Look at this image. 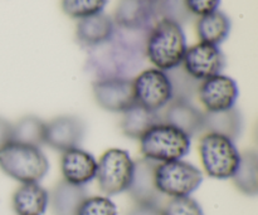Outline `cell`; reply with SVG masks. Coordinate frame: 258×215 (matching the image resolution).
I'll return each instance as SVG.
<instances>
[{"instance_id": "44dd1931", "label": "cell", "mask_w": 258, "mask_h": 215, "mask_svg": "<svg viewBox=\"0 0 258 215\" xmlns=\"http://www.w3.org/2000/svg\"><path fill=\"white\" fill-rule=\"evenodd\" d=\"M231 32V20L221 10L199 17L197 22V34L203 43L218 45L227 39Z\"/></svg>"}, {"instance_id": "30bf717a", "label": "cell", "mask_w": 258, "mask_h": 215, "mask_svg": "<svg viewBox=\"0 0 258 215\" xmlns=\"http://www.w3.org/2000/svg\"><path fill=\"white\" fill-rule=\"evenodd\" d=\"M224 64L226 59L218 45L203 42L186 48L181 62L184 70L199 82L221 75Z\"/></svg>"}, {"instance_id": "9c48e42d", "label": "cell", "mask_w": 258, "mask_h": 215, "mask_svg": "<svg viewBox=\"0 0 258 215\" xmlns=\"http://www.w3.org/2000/svg\"><path fill=\"white\" fill-rule=\"evenodd\" d=\"M92 91L98 106L110 112L123 113L136 105L133 80L126 77L98 78Z\"/></svg>"}, {"instance_id": "83f0119b", "label": "cell", "mask_w": 258, "mask_h": 215, "mask_svg": "<svg viewBox=\"0 0 258 215\" xmlns=\"http://www.w3.org/2000/svg\"><path fill=\"white\" fill-rule=\"evenodd\" d=\"M159 15L176 22L178 24L186 22L191 13L186 7L185 0H159Z\"/></svg>"}, {"instance_id": "5bb4252c", "label": "cell", "mask_w": 258, "mask_h": 215, "mask_svg": "<svg viewBox=\"0 0 258 215\" xmlns=\"http://www.w3.org/2000/svg\"><path fill=\"white\" fill-rule=\"evenodd\" d=\"M60 173L66 183L86 186L95 180L97 160L92 154L81 148L63 151L60 158Z\"/></svg>"}, {"instance_id": "603a6c76", "label": "cell", "mask_w": 258, "mask_h": 215, "mask_svg": "<svg viewBox=\"0 0 258 215\" xmlns=\"http://www.w3.org/2000/svg\"><path fill=\"white\" fill-rule=\"evenodd\" d=\"M13 141L40 148L45 144V122L37 116H25L13 125Z\"/></svg>"}, {"instance_id": "5b68a950", "label": "cell", "mask_w": 258, "mask_h": 215, "mask_svg": "<svg viewBox=\"0 0 258 215\" xmlns=\"http://www.w3.org/2000/svg\"><path fill=\"white\" fill-rule=\"evenodd\" d=\"M154 183L165 198L190 196L203 183V174L188 161L174 160L156 164Z\"/></svg>"}, {"instance_id": "ac0fdd59", "label": "cell", "mask_w": 258, "mask_h": 215, "mask_svg": "<svg viewBox=\"0 0 258 215\" xmlns=\"http://www.w3.org/2000/svg\"><path fill=\"white\" fill-rule=\"evenodd\" d=\"M87 196L85 186L72 185L60 180L49 195L53 215H77L81 204Z\"/></svg>"}, {"instance_id": "cb8c5ba5", "label": "cell", "mask_w": 258, "mask_h": 215, "mask_svg": "<svg viewBox=\"0 0 258 215\" xmlns=\"http://www.w3.org/2000/svg\"><path fill=\"white\" fill-rule=\"evenodd\" d=\"M166 73H168L169 80L171 82V88H173V100L189 101V96L198 91V86L201 82L190 77L184 70L181 64L168 70Z\"/></svg>"}, {"instance_id": "7402d4cb", "label": "cell", "mask_w": 258, "mask_h": 215, "mask_svg": "<svg viewBox=\"0 0 258 215\" xmlns=\"http://www.w3.org/2000/svg\"><path fill=\"white\" fill-rule=\"evenodd\" d=\"M237 190L248 196L258 193V155L256 151L247 150L241 154L238 168L232 176Z\"/></svg>"}, {"instance_id": "9a60e30c", "label": "cell", "mask_w": 258, "mask_h": 215, "mask_svg": "<svg viewBox=\"0 0 258 215\" xmlns=\"http://www.w3.org/2000/svg\"><path fill=\"white\" fill-rule=\"evenodd\" d=\"M161 122L168 123L193 137L204 132V112L188 100H171L160 113Z\"/></svg>"}, {"instance_id": "3957f363", "label": "cell", "mask_w": 258, "mask_h": 215, "mask_svg": "<svg viewBox=\"0 0 258 215\" xmlns=\"http://www.w3.org/2000/svg\"><path fill=\"white\" fill-rule=\"evenodd\" d=\"M144 159L154 163L181 160L190 150V137L168 123H156L139 140Z\"/></svg>"}, {"instance_id": "484cf974", "label": "cell", "mask_w": 258, "mask_h": 215, "mask_svg": "<svg viewBox=\"0 0 258 215\" xmlns=\"http://www.w3.org/2000/svg\"><path fill=\"white\" fill-rule=\"evenodd\" d=\"M77 215H117V206L106 195L87 196L81 204Z\"/></svg>"}, {"instance_id": "7c38bea8", "label": "cell", "mask_w": 258, "mask_h": 215, "mask_svg": "<svg viewBox=\"0 0 258 215\" xmlns=\"http://www.w3.org/2000/svg\"><path fill=\"white\" fill-rule=\"evenodd\" d=\"M160 19L159 0H120L115 20L121 29L150 30Z\"/></svg>"}, {"instance_id": "4fadbf2b", "label": "cell", "mask_w": 258, "mask_h": 215, "mask_svg": "<svg viewBox=\"0 0 258 215\" xmlns=\"http://www.w3.org/2000/svg\"><path fill=\"white\" fill-rule=\"evenodd\" d=\"M85 122L77 116H58L45 122V145L54 150L67 151L80 148L85 137Z\"/></svg>"}, {"instance_id": "4316f807", "label": "cell", "mask_w": 258, "mask_h": 215, "mask_svg": "<svg viewBox=\"0 0 258 215\" xmlns=\"http://www.w3.org/2000/svg\"><path fill=\"white\" fill-rule=\"evenodd\" d=\"M160 215H204L201 204L191 196L170 198L161 209Z\"/></svg>"}, {"instance_id": "6da1fadb", "label": "cell", "mask_w": 258, "mask_h": 215, "mask_svg": "<svg viewBox=\"0 0 258 215\" xmlns=\"http://www.w3.org/2000/svg\"><path fill=\"white\" fill-rule=\"evenodd\" d=\"M186 48L181 25L174 20L161 18L149 30L145 54L158 69L168 72L181 64Z\"/></svg>"}, {"instance_id": "f546056e", "label": "cell", "mask_w": 258, "mask_h": 215, "mask_svg": "<svg viewBox=\"0 0 258 215\" xmlns=\"http://www.w3.org/2000/svg\"><path fill=\"white\" fill-rule=\"evenodd\" d=\"M13 140V125L0 117V149Z\"/></svg>"}, {"instance_id": "2e32d148", "label": "cell", "mask_w": 258, "mask_h": 215, "mask_svg": "<svg viewBox=\"0 0 258 215\" xmlns=\"http://www.w3.org/2000/svg\"><path fill=\"white\" fill-rule=\"evenodd\" d=\"M17 215H43L49 205V193L39 183L20 184L12 198Z\"/></svg>"}, {"instance_id": "e0dca14e", "label": "cell", "mask_w": 258, "mask_h": 215, "mask_svg": "<svg viewBox=\"0 0 258 215\" xmlns=\"http://www.w3.org/2000/svg\"><path fill=\"white\" fill-rule=\"evenodd\" d=\"M115 32L112 19L103 13L82 18L78 20L76 35L78 42L85 47H97L107 42Z\"/></svg>"}, {"instance_id": "ffe728a7", "label": "cell", "mask_w": 258, "mask_h": 215, "mask_svg": "<svg viewBox=\"0 0 258 215\" xmlns=\"http://www.w3.org/2000/svg\"><path fill=\"white\" fill-rule=\"evenodd\" d=\"M243 127L242 115L236 107L222 112H204V132H214L236 141Z\"/></svg>"}, {"instance_id": "d6986e66", "label": "cell", "mask_w": 258, "mask_h": 215, "mask_svg": "<svg viewBox=\"0 0 258 215\" xmlns=\"http://www.w3.org/2000/svg\"><path fill=\"white\" fill-rule=\"evenodd\" d=\"M161 122L160 112H153L146 108L141 107L136 103L131 108L122 113L120 122V128L122 133L127 137L134 140H140L141 136L155 126L156 123Z\"/></svg>"}, {"instance_id": "d4e9b609", "label": "cell", "mask_w": 258, "mask_h": 215, "mask_svg": "<svg viewBox=\"0 0 258 215\" xmlns=\"http://www.w3.org/2000/svg\"><path fill=\"white\" fill-rule=\"evenodd\" d=\"M107 2L108 0H62V9L68 17L80 20L102 13Z\"/></svg>"}, {"instance_id": "f1b7e54d", "label": "cell", "mask_w": 258, "mask_h": 215, "mask_svg": "<svg viewBox=\"0 0 258 215\" xmlns=\"http://www.w3.org/2000/svg\"><path fill=\"white\" fill-rule=\"evenodd\" d=\"M185 3L191 14L202 17L218 9L221 0H185Z\"/></svg>"}, {"instance_id": "277c9868", "label": "cell", "mask_w": 258, "mask_h": 215, "mask_svg": "<svg viewBox=\"0 0 258 215\" xmlns=\"http://www.w3.org/2000/svg\"><path fill=\"white\" fill-rule=\"evenodd\" d=\"M199 158L207 175L228 180L238 168L241 153L233 140L214 132H206L199 140Z\"/></svg>"}, {"instance_id": "7a4b0ae2", "label": "cell", "mask_w": 258, "mask_h": 215, "mask_svg": "<svg viewBox=\"0 0 258 215\" xmlns=\"http://www.w3.org/2000/svg\"><path fill=\"white\" fill-rule=\"evenodd\" d=\"M0 169L20 184L39 183L48 174L49 163L40 148L12 140L0 149Z\"/></svg>"}, {"instance_id": "52a82bcc", "label": "cell", "mask_w": 258, "mask_h": 215, "mask_svg": "<svg viewBox=\"0 0 258 215\" xmlns=\"http://www.w3.org/2000/svg\"><path fill=\"white\" fill-rule=\"evenodd\" d=\"M136 103L153 112H161L173 100V88L168 73L150 68L133 80Z\"/></svg>"}, {"instance_id": "8992f818", "label": "cell", "mask_w": 258, "mask_h": 215, "mask_svg": "<svg viewBox=\"0 0 258 215\" xmlns=\"http://www.w3.org/2000/svg\"><path fill=\"white\" fill-rule=\"evenodd\" d=\"M135 161L122 149H108L97 161L98 188L106 196L118 195L127 191L134 175Z\"/></svg>"}, {"instance_id": "8fae6325", "label": "cell", "mask_w": 258, "mask_h": 215, "mask_svg": "<svg viewBox=\"0 0 258 215\" xmlns=\"http://www.w3.org/2000/svg\"><path fill=\"white\" fill-rule=\"evenodd\" d=\"M197 93L206 112H222L234 107L238 98V86L228 76L218 75L202 81Z\"/></svg>"}, {"instance_id": "ba28073f", "label": "cell", "mask_w": 258, "mask_h": 215, "mask_svg": "<svg viewBox=\"0 0 258 215\" xmlns=\"http://www.w3.org/2000/svg\"><path fill=\"white\" fill-rule=\"evenodd\" d=\"M155 166L156 163L148 159L143 158L135 161L133 180L128 186L127 193L138 208L149 209V210L160 213L163 206L168 201V198L159 193L154 183Z\"/></svg>"}, {"instance_id": "4dcf8cb0", "label": "cell", "mask_w": 258, "mask_h": 215, "mask_svg": "<svg viewBox=\"0 0 258 215\" xmlns=\"http://www.w3.org/2000/svg\"><path fill=\"white\" fill-rule=\"evenodd\" d=\"M130 215H160L159 211H154V210H149V209H144V208H138L136 206L135 210L133 211Z\"/></svg>"}]
</instances>
